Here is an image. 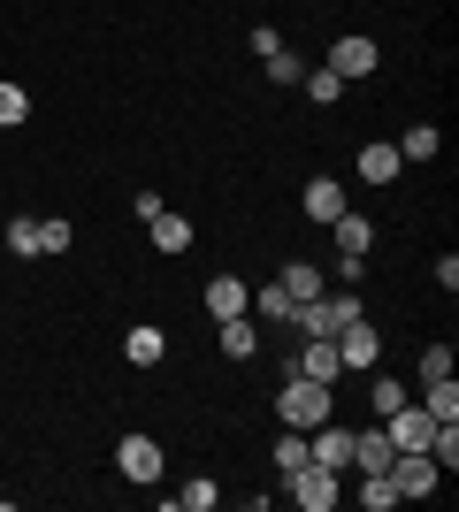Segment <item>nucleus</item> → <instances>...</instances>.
<instances>
[{
	"instance_id": "obj_1",
	"label": "nucleus",
	"mask_w": 459,
	"mask_h": 512,
	"mask_svg": "<svg viewBox=\"0 0 459 512\" xmlns=\"http://www.w3.org/2000/svg\"><path fill=\"white\" fill-rule=\"evenodd\" d=\"M276 421H284V428H322V421H337V398H329V383H314V375H291V383L276 390Z\"/></svg>"
},
{
	"instance_id": "obj_2",
	"label": "nucleus",
	"mask_w": 459,
	"mask_h": 512,
	"mask_svg": "<svg viewBox=\"0 0 459 512\" xmlns=\"http://www.w3.org/2000/svg\"><path fill=\"white\" fill-rule=\"evenodd\" d=\"M360 314H368V306H360V291H329V299H306L291 321H299L306 337H337V329H345V321H360Z\"/></svg>"
},
{
	"instance_id": "obj_3",
	"label": "nucleus",
	"mask_w": 459,
	"mask_h": 512,
	"mask_svg": "<svg viewBox=\"0 0 459 512\" xmlns=\"http://www.w3.org/2000/svg\"><path fill=\"white\" fill-rule=\"evenodd\" d=\"M284 482H291V505H299V512H329L337 497H345V474L314 467V459H306V467H291Z\"/></svg>"
},
{
	"instance_id": "obj_4",
	"label": "nucleus",
	"mask_w": 459,
	"mask_h": 512,
	"mask_svg": "<svg viewBox=\"0 0 459 512\" xmlns=\"http://www.w3.org/2000/svg\"><path fill=\"white\" fill-rule=\"evenodd\" d=\"M329 69H337L345 85H360V77H375V69H383V46H375L368 31H345V39L329 46Z\"/></svg>"
},
{
	"instance_id": "obj_5",
	"label": "nucleus",
	"mask_w": 459,
	"mask_h": 512,
	"mask_svg": "<svg viewBox=\"0 0 459 512\" xmlns=\"http://www.w3.org/2000/svg\"><path fill=\"white\" fill-rule=\"evenodd\" d=\"M391 490L398 497H437L444 490V467L429 459V451H398V459H391Z\"/></svg>"
},
{
	"instance_id": "obj_6",
	"label": "nucleus",
	"mask_w": 459,
	"mask_h": 512,
	"mask_svg": "<svg viewBox=\"0 0 459 512\" xmlns=\"http://www.w3.org/2000/svg\"><path fill=\"white\" fill-rule=\"evenodd\" d=\"M115 467H123V482H138V490H146V482H161V444H153L146 428H131V436L115 444Z\"/></svg>"
},
{
	"instance_id": "obj_7",
	"label": "nucleus",
	"mask_w": 459,
	"mask_h": 512,
	"mask_svg": "<svg viewBox=\"0 0 459 512\" xmlns=\"http://www.w3.org/2000/svg\"><path fill=\"white\" fill-rule=\"evenodd\" d=\"M306 451H314V467H329V474H352V428H337V421L306 428Z\"/></svg>"
},
{
	"instance_id": "obj_8",
	"label": "nucleus",
	"mask_w": 459,
	"mask_h": 512,
	"mask_svg": "<svg viewBox=\"0 0 459 512\" xmlns=\"http://www.w3.org/2000/svg\"><path fill=\"white\" fill-rule=\"evenodd\" d=\"M329 344H337V360H345V367H375V360H383V337H375V321H368V314L345 321Z\"/></svg>"
},
{
	"instance_id": "obj_9",
	"label": "nucleus",
	"mask_w": 459,
	"mask_h": 512,
	"mask_svg": "<svg viewBox=\"0 0 459 512\" xmlns=\"http://www.w3.org/2000/svg\"><path fill=\"white\" fill-rule=\"evenodd\" d=\"M391 436L383 428H352V474H391Z\"/></svg>"
},
{
	"instance_id": "obj_10",
	"label": "nucleus",
	"mask_w": 459,
	"mask_h": 512,
	"mask_svg": "<svg viewBox=\"0 0 459 512\" xmlns=\"http://www.w3.org/2000/svg\"><path fill=\"white\" fill-rule=\"evenodd\" d=\"M291 375H314V383H329V390H337L345 360H337V344H329V337H306V344H299V367H291Z\"/></svg>"
},
{
	"instance_id": "obj_11",
	"label": "nucleus",
	"mask_w": 459,
	"mask_h": 512,
	"mask_svg": "<svg viewBox=\"0 0 459 512\" xmlns=\"http://www.w3.org/2000/svg\"><path fill=\"white\" fill-rule=\"evenodd\" d=\"M299 207H306V222H337V214H345V184H337V176H314L299 192Z\"/></svg>"
},
{
	"instance_id": "obj_12",
	"label": "nucleus",
	"mask_w": 459,
	"mask_h": 512,
	"mask_svg": "<svg viewBox=\"0 0 459 512\" xmlns=\"http://www.w3.org/2000/svg\"><path fill=\"white\" fill-rule=\"evenodd\" d=\"M207 314H215V321H230V314H253V291H245L238 276H215V283H207Z\"/></svg>"
},
{
	"instance_id": "obj_13",
	"label": "nucleus",
	"mask_w": 459,
	"mask_h": 512,
	"mask_svg": "<svg viewBox=\"0 0 459 512\" xmlns=\"http://www.w3.org/2000/svg\"><path fill=\"white\" fill-rule=\"evenodd\" d=\"M123 360H131V367H161V360H169V337H161L153 321H138L131 337H123Z\"/></svg>"
},
{
	"instance_id": "obj_14",
	"label": "nucleus",
	"mask_w": 459,
	"mask_h": 512,
	"mask_svg": "<svg viewBox=\"0 0 459 512\" xmlns=\"http://www.w3.org/2000/svg\"><path fill=\"white\" fill-rule=\"evenodd\" d=\"M215 329H222V360H253V352H261L253 314H230V321H215Z\"/></svg>"
},
{
	"instance_id": "obj_15",
	"label": "nucleus",
	"mask_w": 459,
	"mask_h": 512,
	"mask_svg": "<svg viewBox=\"0 0 459 512\" xmlns=\"http://www.w3.org/2000/svg\"><path fill=\"white\" fill-rule=\"evenodd\" d=\"M398 169H406V161H398V146H383V138H375V146H360V176H368V184H398Z\"/></svg>"
},
{
	"instance_id": "obj_16",
	"label": "nucleus",
	"mask_w": 459,
	"mask_h": 512,
	"mask_svg": "<svg viewBox=\"0 0 459 512\" xmlns=\"http://www.w3.org/2000/svg\"><path fill=\"white\" fill-rule=\"evenodd\" d=\"M146 230H153V253H184V245H192V222H184V214H169V207L153 214Z\"/></svg>"
},
{
	"instance_id": "obj_17",
	"label": "nucleus",
	"mask_w": 459,
	"mask_h": 512,
	"mask_svg": "<svg viewBox=\"0 0 459 512\" xmlns=\"http://www.w3.org/2000/svg\"><path fill=\"white\" fill-rule=\"evenodd\" d=\"M421 413L429 421H459V383L444 375V383H421Z\"/></svg>"
},
{
	"instance_id": "obj_18",
	"label": "nucleus",
	"mask_w": 459,
	"mask_h": 512,
	"mask_svg": "<svg viewBox=\"0 0 459 512\" xmlns=\"http://www.w3.org/2000/svg\"><path fill=\"white\" fill-rule=\"evenodd\" d=\"M169 505H176V512H215V505H222V482H207V474H192V482H184V490H176Z\"/></svg>"
},
{
	"instance_id": "obj_19",
	"label": "nucleus",
	"mask_w": 459,
	"mask_h": 512,
	"mask_svg": "<svg viewBox=\"0 0 459 512\" xmlns=\"http://www.w3.org/2000/svg\"><path fill=\"white\" fill-rule=\"evenodd\" d=\"M329 230H337V253H368V245H375V230H368V214H337V222H329Z\"/></svg>"
},
{
	"instance_id": "obj_20",
	"label": "nucleus",
	"mask_w": 459,
	"mask_h": 512,
	"mask_svg": "<svg viewBox=\"0 0 459 512\" xmlns=\"http://www.w3.org/2000/svg\"><path fill=\"white\" fill-rule=\"evenodd\" d=\"M299 85H306V100H314V107H337V100H345V77H337V69H306V77H299Z\"/></svg>"
},
{
	"instance_id": "obj_21",
	"label": "nucleus",
	"mask_w": 459,
	"mask_h": 512,
	"mask_svg": "<svg viewBox=\"0 0 459 512\" xmlns=\"http://www.w3.org/2000/svg\"><path fill=\"white\" fill-rule=\"evenodd\" d=\"M276 283H284V291H291V306L322 299V268H306V260H291V268H284V276H276Z\"/></svg>"
},
{
	"instance_id": "obj_22",
	"label": "nucleus",
	"mask_w": 459,
	"mask_h": 512,
	"mask_svg": "<svg viewBox=\"0 0 459 512\" xmlns=\"http://www.w3.org/2000/svg\"><path fill=\"white\" fill-rule=\"evenodd\" d=\"M437 146H444L437 123H414L406 138H398V161H437Z\"/></svg>"
},
{
	"instance_id": "obj_23",
	"label": "nucleus",
	"mask_w": 459,
	"mask_h": 512,
	"mask_svg": "<svg viewBox=\"0 0 459 512\" xmlns=\"http://www.w3.org/2000/svg\"><path fill=\"white\" fill-rule=\"evenodd\" d=\"M352 497H360L368 512H391V505H406V497L391 490V474H360V490H352Z\"/></svg>"
},
{
	"instance_id": "obj_24",
	"label": "nucleus",
	"mask_w": 459,
	"mask_h": 512,
	"mask_svg": "<svg viewBox=\"0 0 459 512\" xmlns=\"http://www.w3.org/2000/svg\"><path fill=\"white\" fill-rule=\"evenodd\" d=\"M406 398H414V390L398 383V375H375V390H368V406H375V421H383V413H398V406H406Z\"/></svg>"
},
{
	"instance_id": "obj_25",
	"label": "nucleus",
	"mask_w": 459,
	"mask_h": 512,
	"mask_svg": "<svg viewBox=\"0 0 459 512\" xmlns=\"http://www.w3.org/2000/svg\"><path fill=\"white\" fill-rule=\"evenodd\" d=\"M314 451H306V428H291V436H276V474H291V467H306Z\"/></svg>"
},
{
	"instance_id": "obj_26",
	"label": "nucleus",
	"mask_w": 459,
	"mask_h": 512,
	"mask_svg": "<svg viewBox=\"0 0 459 512\" xmlns=\"http://www.w3.org/2000/svg\"><path fill=\"white\" fill-rule=\"evenodd\" d=\"M8 245H16V260H39V222L16 214V222H8Z\"/></svg>"
},
{
	"instance_id": "obj_27",
	"label": "nucleus",
	"mask_w": 459,
	"mask_h": 512,
	"mask_svg": "<svg viewBox=\"0 0 459 512\" xmlns=\"http://www.w3.org/2000/svg\"><path fill=\"white\" fill-rule=\"evenodd\" d=\"M268 85H299V77H306V62H299V54H291V46H284V54H268Z\"/></svg>"
},
{
	"instance_id": "obj_28",
	"label": "nucleus",
	"mask_w": 459,
	"mask_h": 512,
	"mask_svg": "<svg viewBox=\"0 0 459 512\" xmlns=\"http://www.w3.org/2000/svg\"><path fill=\"white\" fill-rule=\"evenodd\" d=\"M23 115H31V92H23V85H0V130H16Z\"/></svg>"
},
{
	"instance_id": "obj_29",
	"label": "nucleus",
	"mask_w": 459,
	"mask_h": 512,
	"mask_svg": "<svg viewBox=\"0 0 459 512\" xmlns=\"http://www.w3.org/2000/svg\"><path fill=\"white\" fill-rule=\"evenodd\" d=\"M414 375H421V383H444V375H452V344H429Z\"/></svg>"
},
{
	"instance_id": "obj_30",
	"label": "nucleus",
	"mask_w": 459,
	"mask_h": 512,
	"mask_svg": "<svg viewBox=\"0 0 459 512\" xmlns=\"http://www.w3.org/2000/svg\"><path fill=\"white\" fill-rule=\"evenodd\" d=\"M69 245H77V230H69L62 214H54V222H39V253H69Z\"/></svg>"
},
{
	"instance_id": "obj_31",
	"label": "nucleus",
	"mask_w": 459,
	"mask_h": 512,
	"mask_svg": "<svg viewBox=\"0 0 459 512\" xmlns=\"http://www.w3.org/2000/svg\"><path fill=\"white\" fill-rule=\"evenodd\" d=\"M253 306H261L268 321H291V314H299V306H291V291H284V283H268V291H261V299H253Z\"/></svg>"
},
{
	"instance_id": "obj_32",
	"label": "nucleus",
	"mask_w": 459,
	"mask_h": 512,
	"mask_svg": "<svg viewBox=\"0 0 459 512\" xmlns=\"http://www.w3.org/2000/svg\"><path fill=\"white\" fill-rule=\"evenodd\" d=\"M253 54H261V62H268V54H284V31H276V23H261V31H253Z\"/></svg>"
}]
</instances>
